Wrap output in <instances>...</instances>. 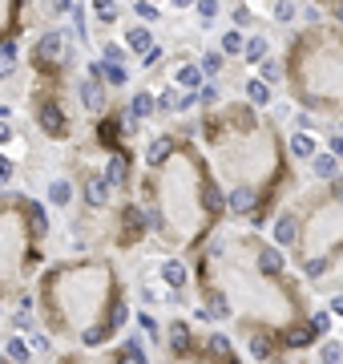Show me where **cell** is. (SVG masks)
I'll return each mask as SVG.
<instances>
[{"instance_id": "1", "label": "cell", "mask_w": 343, "mask_h": 364, "mask_svg": "<svg viewBox=\"0 0 343 364\" xmlns=\"http://www.w3.org/2000/svg\"><path fill=\"white\" fill-rule=\"evenodd\" d=\"M142 199L149 227L170 247L194 251L227 219V190L218 186L202 150H194L186 138H178V146L158 166H149V174L142 178Z\"/></svg>"}, {"instance_id": "2", "label": "cell", "mask_w": 343, "mask_h": 364, "mask_svg": "<svg viewBox=\"0 0 343 364\" xmlns=\"http://www.w3.org/2000/svg\"><path fill=\"white\" fill-rule=\"evenodd\" d=\"M198 134L230 186H250L275 207L278 195L295 182L291 150L275 117H262V110H255L250 101H230L222 110H210Z\"/></svg>"}, {"instance_id": "3", "label": "cell", "mask_w": 343, "mask_h": 364, "mask_svg": "<svg viewBox=\"0 0 343 364\" xmlns=\"http://www.w3.org/2000/svg\"><path fill=\"white\" fill-rule=\"evenodd\" d=\"M41 308L49 332L73 340H81V332L93 324L121 328L130 320L126 287L109 259H69L49 267L41 280Z\"/></svg>"}, {"instance_id": "4", "label": "cell", "mask_w": 343, "mask_h": 364, "mask_svg": "<svg viewBox=\"0 0 343 364\" xmlns=\"http://www.w3.org/2000/svg\"><path fill=\"white\" fill-rule=\"evenodd\" d=\"M291 98L311 114H343V25H307L283 57Z\"/></svg>"}, {"instance_id": "5", "label": "cell", "mask_w": 343, "mask_h": 364, "mask_svg": "<svg viewBox=\"0 0 343 364\" xmlns=\"http://www.w3.org/2000/svg\"><path fill=\"white\" fill-rule=\"evenodd\" d=\"M295 215H299V243L291 251L303 275L319 280L343 255V174L311 190Z\"/></svg>"}, {"instance_id": "6", "label": "cell", "mask_w": 343, "mask_h": 364, "mask_svg": "<svg viewBox=\"0 0 343 364\" xmlns=\"http://www.w3.org/2000/svg\"><path fill=\"white\" fill-rule=\"evenodd\" d=\"M49 235V211L45 202L29 195H4L0 199V299H13L29 267L41 255V239Z\"/></svg>"}, {"instance_id": "7", "label": "cell", "mask_w": 343, "mask_h": 364, "mask_svg": "<svg viewBox=\"0 0 343 364\" xmlns=\"http://www.w3.org/2000/svg\"><path fill=\"white\" fill-rule=\"evenodd\" d=\"M29 114L41 126V134L53 138V142H69L77 134L73 114H69V105L61 101V85H36L33 93H29Z\"/></svg>"}, {"instance_id": "8", "label": "cell", "mask_w": 343, "mask_h": 364, "mask_svg": "<svg viewBox=\"0 0 343 364\" xmlns=\"http://www.w3.org/2000/svg\"><path fill=\"white\" fill-rule=\"evenodd\" d=\"M29 65L41 77V85H57L61 73L73 65V49H69V33L65 29H45L36 37L33 53H29Z\"/></svg>"}, {"instance_id": "9", "label": "cell", "mask_w": 343, "mask_h": 364, "mask_svg": "<svg viewBox=\"0 0 343 364\" xmlns=\"http://www.w3.org/2000/svg\"><path fill=\"white\" fill-rule=\"evenodd\" d=\"M146 231H154V227H149L146 207H137V202H121V207H117V227H114V243H117V247L126 251V247H133V243H142Z\"/></svg>"}, {"instance_id": "10", "label": "cell", "mask_w": 343, "mask_h": 364, "mask_svg": "<svg viewBox=\"0 0 343 364\" xmlns=\"http://www.w3.org/2000/svg\"><path fill=\"white\" fill-rule=\"evenodd\" d=\"M77 98L89 110V117L105 114V61H89L85 77L77 82Z\"/></svg>"}, {"instance_id": "11", "label": "cell", "mask_w": 343, "mask_h": 364, "mask_svg": "<svg viewBox=\"0 0 343 364\" xmlns=\"http://www.w3.org/2000/svg\"><path fill=\"white\" fill-rule=\"evenodd\" d=\"M109 195H114V186L105 178V170H85L81 174V202L89 211H105L109 207Z\"/></svg>"}, {"instance_id": "12", "label": "cell", "mask_w": 343, "mask_h": 364, "mask_svg": "<svg viewBox=\"0 0 343 364\" xmlns=\"http://www.w3.org/2000/svg\"><path fill=\"white\" fill-rule=\"evenodd\" d=\"M105 178H109L114 190H130V182H133V154L126 146L109 154V162H105Z\"/></svg>"}, {"instance_id": "13", "label": "cell", "mask_w": 343, "mask_h": 364, "mask_svg": "<svg viewBox=\"0 0 343 364\" xmlns=\"http://www.w3.org/2000/svg\"><path fill=\"white\" fill-rule=\"evenodd\" d=\"M319 340V332H315V324H311L307 316L303 320H291L287 328L278 332V348H291V352H299V348H311Z\"/></svg>"}, {"instance_id": "14", "label": "cell", "mask_w": 343, "mask_h": 364, "mask_svg": "<svg viewBox=\"0 0 343 364\" xmlns=\"http://www.w3.org/2000/svg\"><path fill=\"white\" fill-rule=\"evenodd\" d=\"M25 4L29 0H0V41H13L25 29Z\"/></svg>"}, {"instance_id": "15", "label": "cell", "mask_w": 343, "mask_h": 364, "mask_svg": "<svg viewBox=\"0 0 343 364\" xmlns=\"http://www.w3.org/2000/svg\"><path fill=\"white\" fill-rule=\"evenodd\" d=\"M271 239H275L278 247H295V243H299V215H295V211H283V215L271 223Z\"/></svg>"}, {"instance_id": "16", "label": "cell", "mask_w": 343, "mask_h": 364, "mask_svg": "<svg viewBox=\"0 0 343 364\" xmlns=\"http://www.w3.org/2000/svg\"><path fill=\"white\" fill-rule=\"evenodd\" d=\"M174 85H178L182 93H198L206 85V73H202L198 61H182V65H174Z\"/></svg>"}, {"instance_id": "17", "label": "cell", "mask_w": 343, "mask_h": 364, "mask_svg": "<svg viewBox=\"0 0 343 364\" xmlns=\"http://www.w3.org/2000/svg\"><path fill=\"white\" fill-rule=\"evenodd\" d=\"M158 275H162V283L170 287V292H186V280H190L186 264H182V259H174V255H170V259H162V271H158Z\"/></svg>"}, {"instance_id": "18", "label": "cell", "mask_w": 343, "mask_h": 364, "mask_svg": "<svg viewBox=\"0 0 343 364\" xmlns=\"http://www.w3.org/2000/svg\"><path fill=\"white\" fill-rule=\"evenodd\" d=\"M243 101H250L255 110H267V105H271V82H262V77L250 73L243 82Z\"/></svg>"}, {"instance_id": "19", "label": "cell", "mask_w": 343, "mask_h": 364, "mask_svg": "<svg viewBox=\"0 0 343 364\" xmlns=\"http://www.w3.org/2000/svg\"><path fill=\"white\" fill-rule=\"evenodd\" d=\"M311 174H315V178H319V182H331V178H339V174H343V170H339V158H335L331 150H319V154L311 158Z\"/></svg>"}, {"instance_id": "20", "label": "cell", "mask_w": 343, "mask_h": 364, "mask_svg": "<svg viewBox=\"0 0 343 364\" xmlns=\"http://www.w3.org/2000/svg\"><path fill=\"white\" fill-rule=\"evenodd\" d=\"M267 57H271V41H267L262 33H250V37H246V53H243V61H246V65H262Z\"/></svg>"}, {"instance_id": "21", "label": "cell", "mask_w": 343, "mask_h": 364, "mask_svg": "<svg viewBox=\"0 0 343 364\" xmlns=\"http://www.w3.org/2000/svg\"><path fill=\"white\" fill-rule=\"evenodd\" d=\"M287 150H291V158H315V154H319V142H315L311 134L295 130L291 138H287Z\"/></svg>"}, {"instance_id": "22", "label": "cell", "mask_w": 343, "mask_h": 364, "mask_svg": "<svg viewBox=\"0 0 343 364\" xmlns=\"http://www.w3.org/2000/svg\"><path fill=\"white\" fill-rule=\"evenodd\" d=\"M121 45H126L130 53H149L158 41H154V33H149L146 25H137V29H130V33L121 37Z\"/></svg>"}, {"instance_id": "23", "label": "cell", "mask_w": 343, "mask_h": 364, "mask_svg": "<svg viewBox=\"0 0 343 364\" xmlns=\"http://www.w3.org/2000/svg\"><path fill=\"white\" fill-rule=\"evenodd\" d=\"M20 69V53L13 41H0V82H8V77H17Z\"/></svg>"}, {"instance_id": "24", "label": "cell", "mask_w": 343, "mask_h": 364, "mask_svg": "<svg viewBox=\"0 0 343 364\" xmlns=\"http://www.w3.org/2000/svg\"><path fill=\"white\" fill-rule=\"evenodd\" d=\"M33 352H36L33 340H25L20 332L13 336V340H8V344H4V356H8L13 364H29V360H33Z\"/></svg>"}, {"instance_id": "25", "label": "cell", "mask_w": 343, "mask_h": 364, "mask_svg": "<svg viewBox=\"0 0 343 364\" xmlns=\"http://www.w3.org/2000/svg\"><path fill=\"white\" fill-rule=\"evenodd\" d=\"M130 110H133V117H137V122H146V117L158 114V98H154L149 89H137V93L130 98Z\"/></svg>"}, {"instance_id": "26", "label": "cell", "mask_w": 343, "mask_h": 364, "mask_svg": "<svg viewBox=\"0 0 343 364\" xmlns=\"http://www.w3.org/2000/svg\"><path fill=\"white\" fill-rule=\"evenodd\" d=\"M218 49L227 53V57H243L246 53V33L243 29H227V33L218 37Z\"/></svg>"}, {"instance_id": "27", "label": "cell", "mask_w": 343, "mask_h": 364, "mask_svg": "<svg viewBox=\"0 0 343 364\" xmlns=\"http://www.w3.org/2000/svg\"><path fill=\"white\" fill-rule=\"evenodd\" d=\"M117 364H149L142 340H121V344H117Z\"/></svg>"}, {"instance_id": "28", "label": "cell", "mask_w": 343, "mask_h": 364, "mask_svg": "<svg viewBox=\"0 0 343 364\" xmlns=\"http://www.w3.org/2000/svg\"><path fill=\"white\" fill-rule=\"evenodd\" d=\"M198 65H202V73H206V82H214V77L227 69V53H222V49H206Z\"/></svg>"}, {"instance_id": "29", "label": "cell", "mask_w": 343, "mask_h": 364, "mask_svg": "<svg viewBox=\"0 0 343 364\" xmlns=\"http://www.w3.org/2000/svg\"><path fill=\"white\" fill-rule=\"evenodd\" d=\"M89 8H93L97 25H117V20H121V4H117V0H93Z\"/></svg>"}, {"instance_id": "30", "label": "cell", "mask_w": 343, "mask_h": 364, "mask_svg": "<svg viewBox=\"0 0 343 364\" xmlns=\"http://www.w3.org/2000/svg\"><path fill=\"white\" fill-rule=\"evenodd\" d=\"M49 202H53V207H69V202H73V182H69V178H53L49 182Z\"/></svg>"}, {"instance_id": "31", "label": "cell", "mask_w": 343, "mask_h": 364, "mask_svg": "<svg viewBox=\"0 0 343 364\" xmlns=\"http://www.w3.org/2000/svg\"><path fill=\"white\" fill-rule=\"evenodd\" d=\"M178 98H182L178 85H166L162 93H158V114H178Z\"/></svg>"}, {"instance_id": "32", "label": "cell", "mask_w": 343, "mask_h": 364, "mask_svg": "<svg viewBox=\"0 0 343 364\" xmlns=\"http://www.w3.org/2000/svg\"><path fill=\"white\" fill-rule=\"evenodd\" d=\"M69 17H73V33H77V41H81V45H89V25H85V17H89V13H85V4H73V13H69Z\"/></svg>"}, {"instance_id": "33", "label": "cell", "mask_w": 343, "mask_h": 364, "mask_svg": "<svg viewBox=\"0 0 343 364\" xmlns=\"http://www.w3.org/2000/svg\"><path fill=\"white\" fill-rule=\"evenodd\" d=\"M319 364H343V340H323V348H319Z\"/></svg>"}, {"instance_id": "34", "label": "cell", "mask_w": 343, "mask_h": 364, "mask_svg": "<svg viewBox=\"0 0 343 364\" xmlns=\"http://www.w3.org/2000/svg\"><path fill=\"white\" fill-rule=\"evenodd\" d=\"M198 105L210 114V110H218V82H206L202 89H198Z\"/></svg>"}, {"instance_id": "35", "label": "cell", "mask_w": 343, "mask_h": 364, "mask_svg": "<svg viewBox=\"0 0 343 364\" xmlns=\"http://www.w3.org/2000/svg\"><path fill=\"white\" fill-rule=\"evenodd\" d=\"M271 17H275L278 25H291V20L299 17V8H295V0H275V8H271Z\"/></svg>"}, {"instance_id": "36", "label": "cell", "mask_w": 343, "mask_h": 364, "mask_svg": "<svg viewBox=\"0 0 343 364\" xmlns=\"http://www.w3.org/2000/svg\"><path fill=\"white\" fill-rule=\"evenodd\" d=\"M57 364H117V348L109 352V356H97V360H93V356H81V352H73V356H61Z\"/></svg>"}, {"instance_id": "37", "label": "cell", "mask_w": 343, "mask_h": 364, "mask_svg": "<svg viewBox=\"0 0 343 364\" xmlns=\"http://www.w3.org/2000/svg\"><path fill=\"white\" fill-rule=\"evenodd\" d=\"M126 45H117V41H109V45H105V49H101V61H105V65H126Z\"/></svg>"}, {"instance_id": "38", "label": "cell", "mask_w": 343, "mask_h": 364, "mask_svg": "<svg viewBox=\"0 0 343 364\" xmlns=\"http://www.w3.org/2000/svg\"><path fill=\"white\" fill-rule=\"evenodd\" d=\"M194 8H198V17H202L198 25H202V29H210V25H214V17H218V0H198Z\"/></svg>"}, {"instance_id": "39", "label": "cell", "mask_w": 343, "mask_h": 364, "mask_svg": "<svg viewBox=\"0 0 343 364\" xmlns=\"http://www.w3.org/2000/svg\"><path fill=\"white\" fill-rule=\"evenodd\" d=\"M133 13H137L142 20H149V25H154V20H162V8H158V4H149V0H137V4H133Z\"/></svg>"}, {"instance_id": "40", "label": "cell", "mask_w": 343, "mask_h": 364, "mask_svg": "<svg viewBox=\"0 0 343 364\" xmlns=\"http://www.w3.org/2000/svg\"><path fill=\"white\" fill-rule=\"evenodd\" d=\"M250 25H255V8H250V4H238V8H234V29H250Z\"/></svg>"}, {"instance_id": "41", "label": "cell", "mask_w": 343, "mask_h": 364, "mask_svg": "<svg viewBox=\"0 0 343 364\" xmlns=\"http://www.w3.org/2000/svg\"><path fill=\"white\" fill-rule=\"evenodd\" d=\"M259 77L262 82H278V77H283V61H271V57H267L259 65Z\"/></svg>"}, {"instance_id": "42", "label": "cell", "mask_w": 343, "mask_h": 364, "mask_svg": "<svg viewBox=\"0 0 343 364\" xmlns=\"http://www.w3.org/2000/svg\"><path fill=\"white\" fill-rule=\"evenodd\" d=\"M105 82L109 85H130V69L126 65H105Z\"/></svg>"}, {"instance_id": "43", "label": "cell", "mask_w": 343, "mask_h": 364, "mask_svg": "<svg viewBox=\"0 0 343 364\" xmlns=\"http://www.w3.org/2000/svg\"><path fill=\"white\" fill-rule=\"evenodd\" d=\"M307 320L315 324V332H319V336H327V332H331V312H311Z\"/></svg>"}, {"instance_id": "44", "label": "cell", "mask_w": 343, "mask_h": 364, "mask_svg": "<svg viewBox=\"0 0 343 364\" xmlns=\"http://www.w3.org/2000/svg\"><path fill=\"white\" fill-rule=\"evenodd\" d=\"M315 4H319V8H327L335 25H343V0H315Z\"/></svg>"}, {"instance_id": "45", "label": "cell", "mask_w": 343, "mask_h": 364, "mask_svg": "<svg viewBox=\"0 0 343 364\" xmlns=\"http://www.w3.org/2000/svg\"><path fill=\"white\" fill-rule=\"evenodd\" d=\"M13 174H17V162L8 154H0V182H13Z\"/></svg>"}, {"instance_id": "46", "label": "cell", "mask_w": 343, "mask_h": 364, "mask_svg": "<svg viewBox=\"0 0 343 364\" xmlns=\"http://www.w3.org/2000/svg\"><path fill=\"white\" fill-rule=\"evenodd\" d=\"M13 142H17V130H13V122H0V150L13 146Z\"/></svg>"}, {"instance_id": "47", "label": "cell", "mask_w": 343, "mask_h": 364, "mask_svg": "<svg viewBox=\"0 0 343 364\" xmlns=\"http://www.w3.org/2000/svg\"><path fill=\"white\" fill-rule=\"evenodd\" d=\"M162 57H166V49H162V45H154L149 53H142V65H146V69H154L158 61H162Z\"/></svg>"}, {"instance_id": "48", "label": "cell", "mask_w": 343, "mask_h": 364, "mask_svg": "<svg viewBox=\"0 0 343 364\" xmlns=\"http://www.w3.org/2000/svg\"><path fill=\"white\" fill-rule=\"evenodd\" d=\"M137 324H142V332H149V336H158V332H162V328H158V320H154L149 312H142V316H137Z\"/></svg>"}, {"instance_id": "49", "label": "cell", "mask_w": 343, "mask_h": 364, "mask_svg": "<svg viewBox=\"0 0 343 364\" xmlns=\"http://www.w3.org/2000/svg\"><path fill=\"white\" fill-rule=\"evenodd\" d=\"M327 150H331V154H335V158L343 162V134H331V142H327Z\"/></svg>"}, {"instance_id": "50", "label": "cell", "mask_w": 343, "mask_h": 364, "mask_svg": "<svg viewBox=\"0 0 343 364\" xmlns=\"http://www.w3.org/2000/svg\"><path fill=\"white\" fill-rule=\"evenodd\" d=\"M327 308H331V316H339V320H343V292H335V296H331V304H327Z\"/></svg>"}, {"instance_id": "51", "label": "cell", "mask_w": 343, "mask_h": 364, "mask_svg": "<svg viewBox=\"0 0 343 364\" xmlns=\"http://www.w3.org/2000/svg\"><path fill=\"white\" fill-rule=\"evenodd\" d=\"M33 348H36V352H49V336H45V332H36V336H33Z\"/></svg>"}, {"instance_id": "52", "label": "cell", "mask_w": 343, "mask_h": 364, "mask_svg": "<svg viewBox=\"0 0 343 364\" xmlns=\"http://www.w3.org/2000/svg\"><path fill=\"white\" fill-rule=\"evenodd\" d=\"M198 0H170V8H182V13H186V8H194Z\"/></svg>"}, {"instance_id": "53", "label": "cell", "mask_w": 343, "mask_h": 364, "mask_svg": "<svg viewBox=\"0 0 343 364\" xmlns=\"http://www.w3.org/2000/svg\"><path fill=\"white\" fill-rule=\"evenodd\" d=\"M0 364H13V360H8V356H4V352H0Z\"/></svg>"}]
</instances>
